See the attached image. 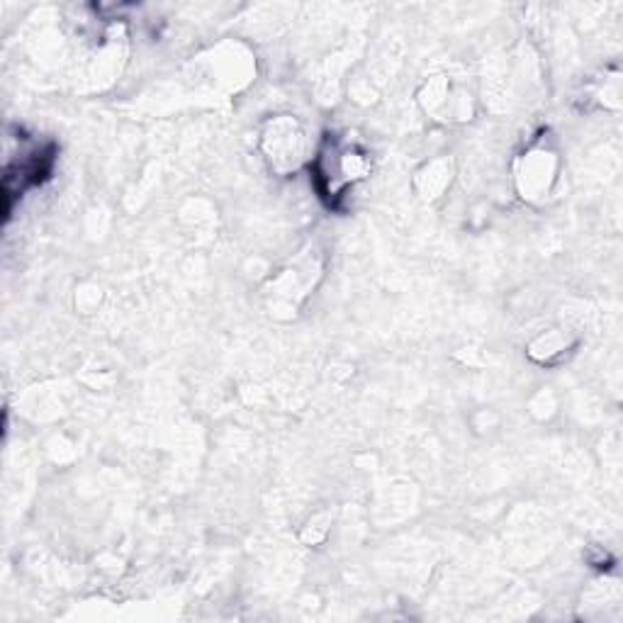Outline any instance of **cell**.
<instances>
[{"mask_svg": "<svg viewBox=\"0 0 623 623\" xmlns=\"http://www.w3.org/2000/svg\"><path fill=\"white\" fill-rule=\"evenodd\" d=\"M331 163L329 169L334 166V173L321 175V179H329V188L327 193L331 197H337L344 193L349 185L356 183L358 179H363L368 171L366 166V154L358 151L353 144H331Z\"/></svg>", "mask_w": 623, "mask_h": 623, "instance_id": "6da1fadb", "label": "cell"}]
</instances>
